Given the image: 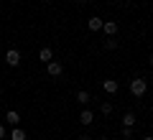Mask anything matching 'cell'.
Listing matches in <instances>:
<instances>
[{
    "label": "cell",
    "mask_w": 153,
    "mask_h": 140,
    "mask_svg": "<svg viewBox=\"0 0 153 140\" xmlns=\"http://www.w3.org/2000/svg\"><path fill=\"white\" fill-rule=\"evenodd\" d=\"M146 89H148V81H146V79H140V76H135V79L130 81V92H133V97H143V94H146Z\"/></svg>",
    "instance_id": "6da1fadb"
},
{
    "label": "cell",
    "mask_w": 153,
    "mask_h": 140,
    "mask_svg": "<svg viewBox=\"0 0 153 140\" xmlns=\"http://www.w3.org/2000/svg\"><path fill=\"white\" fill-rule=\"evenodd\" d=\"M5 64H8V66H18V64H21V54H18L16 49H10V51L5 54Z\"/></svg>",
    "instance_id": "7a4b0ae2"
},
{
    "label": "cell",
    "mask_w": 153,
    "mask_h": 140,
    "mask_svg": "<svg viewBox=\"0 0 153 140\" xmlns=\"http://www.w3.org/2000/svg\"><path fill=\"white\" fill-rule=\"evenodd\" d=\"M102 31H105V36H115V33L120 31V26H117L115 21H105L102 23Z\"/></svg>",
    "instance_id": "3957f363"
},
{
    "label": "cell",
    "mask_w": 153,
    "mask_h": 140,
    "mask_svg": "<svg viewBox=\"0 0 153 140\" xmlns=\"http://www.w3.org/2000/svg\"><path fill=\"white\" fill-rule=\"evenodd\" d=\"M46 71H49L51 76H59L61 71H64V66H61L59 61H46Z\"/></svg>",
    "instance_id": "277c9868"
},
{
    "label": "cell",
    "mask_w": 153,
    "mask_h": 140,
    "mask_svg": "<svg viewBox=\"0 0 153 140\" xmlns=\"http://www.w3.org/2000/svg\"><path fill=\"white\" fill-rule=\"evenodd\" d=\"M102 89L107 92V94H117V89H120V84H117L115 79H105V81H102Z\"/></svg>",
    "instance_id": "5b68a950"
},
{
    "label": "cell",
    "mask_w": 153,
    "mask_h": 140,
    "mask_svg": "<svg viewBox=\"0 0 153 140\" xmlns=\"http://www.w3.org/2000/svg\"><path fill=\"white\" fill-rule=\"evenodd\" d=\"M102 18H97V16H94V18H89V21H87V28H89V31H102Z\"/></svg>",
    "instance_id": "8992f818"
},
{
    "label": "cell",
    "mask_w": 153,
    "mask_h": 140,
    "mask_svg": "<svg viewBox=\"0 0 153 140\" xmlns=\"http://www.w3.org/2000/svg\"><path fill=\"white\" fill-rule=\"evenodd\" d=\"M5 122H8V125H13V127H16V125L21 122V115H18L16 110H10V112L5 115Z\"/></svg>",
    "instance_id": "52a82bcc"
},
{
    "label": "cell",
    "mask_w": 153,
    "mask_h": 140,
    "mask_svg": "<svg viewBox=\"0 0 153 140\" xmlns=\"http://www.w3.org/2000/svg\"><path fill=\"white\" fill-rule=\"evenodd\" d=\"M92 120H94V115L89 112V110H82V115H79V122H82V125H87V127H89V125H92Z\"/></svg>",
    "instance_id": "ba28073f"
},
{
    "label": "cell",
    "mask_w": 153,
    "mask_h": 140,
    "mask_svg": "<svg viewBox=\"0 0 153 140\" xmlns=\"http://www.w3.org/2000/svg\"><path fill=\"white\" fill-rule=\"evenodd\" d=\"M51 56H54V51H51V49H49V46H44V49L38 51V59L44 61V64H46V61H51Z\"/></svg>",
    "instance_id": "9c48e42d"
},
{
    "label": "cell",
    "mask_w": 153,
    "mask_h": 140,
    "mask_svg": "<svg viewBox=\"0 0 153 140\" xmlns=\"http://www.w3.org/2000/svg\"><path fill=\"white\" fill-rule=\"evenodd\" d=\"M10 140H26V130H21L16 125V127H13V133H10Z\"/></svg>",
    "instance_id": "30bf717a"
},
{
    "label": "cell",
    "mask_w": 153,
    "mask_h": 140,
    "mask_svg": "<svg viewBox=\"0 0 153 140\" xmlns=\"http://www.w3.org/2000/svg\"><path fill=\"white\" fill-rule=\"evenodd\" d=\"M123 125H125V127H133V125H135V115H133V112H125V117H123Z\"/></svg>",
    "instance_id": "8fae6325"
},
{
    "label": "cell",
    "mask_w": 153,
    "mask_h": 140,
    "mask_svg": "<svg viewBox=\"0 0 153 140\" xmlns=\"http://www.w3.org/2000/svg\"><path fill=\"white\" fill-rule=\"evenodd\" d=\"M89 99H92V97H89V92H84V89H82V92H76V102H82V104H87Z\"/></svg>",
    "instance_id": "7c38bea8"
},
{
    "label": "cell",
    "mask_w": 153,
    "mask_h": 140,
    "mask_svg": "<svg viewBox=\"0 0 153 140\" xmlns=\"http://www.w3.org/2000/svg\"><path fill=\"white\" fill-rule=\"evenodd\" d=\"M105 49H107V51H112V49H117V41H115L112 36H107V41H105Z\"/></svg>",
    "instance_id": "4fadbf2b"
},
{
    "label": "cell",
    "mask_w": 153,
    "mask_h": 140,
    "mask_svg": "<svg viewBox=\"0 0 153 140\" xmlns=\"http://www.w3.org/2000/svg\"><path fill=\"white\" fill-rule=\"evenodd\" d=\"M100 110H102V115H112V104H110V102H102Z\"/></svg>",
    "instance_id": "5bb4252c"
},
{
    "label": "cell",
    "mask_w": 153,
    "mask_h": 140,
    "mask_svg": "<svg viewBox=\"0 0 153 140\" xmlns=\"http://www.w3.org/2000/svg\"><path fill=\"white\" fill-rule=\"evenodd\" d=\"M123 138L130 140V138H133V127H125V125H123Z\"/></svg>",
    "instance_id": "9a60e30c"
},
{
    "label": "cell",
    "mask_w": 153,
    "mask_h": 140,
    "mask_svg": "<svg viewBox=\"0 0 153 140\" xmlns=\"http://www.w3.org/2000/svg\"><path fill=\"white\" fill-rule=\"evenodd\" d=\"M5 138V125H0V140Z\"/></svg>",
    "instance_id": "2e32d148"
},
{
    "label": "cell",
    "mask_w": 153,
    "mask_h": 140,
    "mask_svg": "<svg viewBox=\"0 0 153 140\" xmlns=\"http://www.w3.org/2000/svg\"><path fill=\"white\" fill-rule=\"evenodd\" d=\"M143 140H153V135H146V138H143Z\"/></svg>",
    "instance_id": "e0dca14e"
},
{
    "label": "cell",
    "mask_w": 153,
    "mask_h": 140,
    "mask_svg": "<svg viewBox=\"0 0 153 140\" xmlns=\"http://www.w3.org/2000/svg\"><path fill=\"white\" fill-rule=\"evenodd\" d=\"M151 66H153V56H151Z\"/></svg>",
    "instance_id": "ac0fdd59"
},
{
    "label": "cell",
    "mask_w": 153,
    "mask_h": 140,
    "mask_svg": "<svg viewBox=\"0 0 153 140\" xmlns=\"http://www.w3.org/2000/svg\"><path fill=\"white\" fill-rule=\"evenodd\" d=\"M100 140H107V138H100Z\"/></svg>",
    "instance_id": "d6986e66"
}]
</instances>
